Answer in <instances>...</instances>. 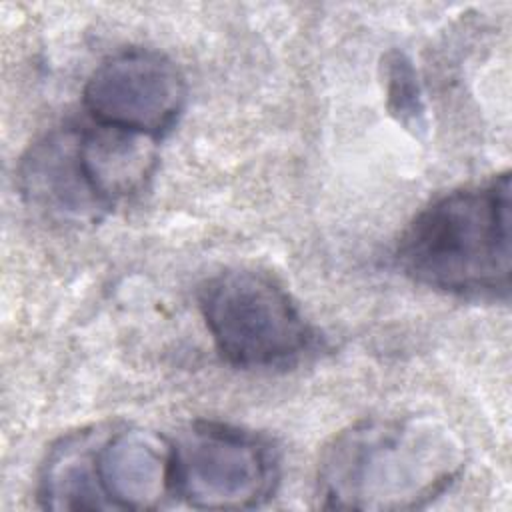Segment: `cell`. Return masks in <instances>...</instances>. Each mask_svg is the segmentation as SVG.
I'll return each instance as SVG.
<instances>
[{"mask_svg": "<svg viewBox=\"0 0 512 512\" xmlns=\"http://www.w3.org/2000/svg\"><path fill=\"white\" fill-rule=\"evenodd\" d=\"M382 78L388 114L412 134H424L426 104L412 60L402 50H388L382 58Z\"/></svg>", "mask_w": 512, "mask_h": 512, "instance_id": "obj_10", "label": "cell"}, {"mask_svg": "<svg viewBox=\"0 0 512 512\" xmlns=\"http://www.w3.org/2000/svg\"><path fill=\"white\" fill-rule=\"evenodd\" d=\"M108 426H88L62 436L46 454L38 500L48 510H110L98 482L96 454Z\"/></svg>", "mask_w": 512, "mask_h": 512, "instance_id": "obj_9", "label": "cell"}, {"mask_svg": "<svg viewBox=\"0 0 512 512\" xmlns=\"http://www.w3.org/2000/svg\"><path fill=\"white\" fill-rule=\"evenodd\" d=\"M510 174L450 190L404 228L396 262L432 290L498 300L510 292Z\"/></svg>", "mask_w": 512, "mask_h": 512, "instance_id": "obj_2", "label": "cell"}, {"mask_svg": "<svg viewBox=\"0 0 512 512\" xmlns=\"http://www.w3.org/2000/svg\"><path fill=\"white\" fill-rule=\"evenodd\" d=\"M154 142V138L118 128L82 126V162L108 210L146 188L158 164Z\"/></svg>", "mask_w": 512, "mask_h": 512, "instance_id": "obj_8", "label": "cell"}, {"mask_svg": "<svg viewBox=\"0 0 512 512\" xmlns=\"http://www.w3.org/2000/svg\"><path fill=\"white\" fill-rule=\"evenodd\" d=\"M198 302L218 354L236 368H282L314 346L300 306L266 272L222 270L202 284Z\"/></svg>", "mask_w": 512, "mask_h": 512, "instance_id": "obj_3", "label": "cell"}, {"mask_svg": "<svg viewBox=\"0 0 512 512\" xmlns=\"http://www.w3.org/2000/svg\"><path fill=\"white\" fill-rule=\"evenodd\" d=\"M82 98L94 124L156 140L182 114L186 82L166 54L154 48H124L92 70Z\"/></svg>", "mask_w": 512, "mask_h": 512, "instance_id": "obj_5", "label": "cell"}, {"mask_svg": "<svg viewBox=\"0 0 512 512\" xmlns=\"http://www.w3.org/2000/svg\"><path fill=\"white\" fill-rule=\"evenodd\" d=\"M464 470L456 432L432 416H374L340 430L322 450L316 498L328 510H418Z\"/></svg>", "mask_w": 512, "mask_h": 512, "instance_id": "obj_1", "label": "cell"}, {"mask_svg": "<svg viewBox=\"0 0 512 512\" xmlns=\"http://www.w3.org/2000/svg\"><path fill=\"white\" fill-rule=\"evenodd\" d=\"M82 126H62L24 152L16 180L22 200L54 224H94L108 206L96 194L82 162Z\"/></svg>", "mask_w": 512, "mask_h": 512, "instance_id": "obj_6", "label": "cell"}, {"mask_svg": "<svg viewBox=\"0 0 512 512\" xmlns=\"http://www.w3.org/2000/svg\"><path fill=\"white\" fill-rule=\"evenodd\" d=\"M174 446V496L200 510H246L264 504L278 486L274 444L252 430L192 422Z\"/></svg>", "mask_w": 512, "mask_h": 512, "instance_id": "obj_4", "label": "cell"}, {"mask_svg": "<svg viewBox=\"0 0 512 512\" xmlns=\"http://www.w3.org/2000/svg\"><path fill=\"white\" fill-rule=\"evenodd\" d=\"M96 472L112 510H154L174 496V446L146 428L108 426Z\"/></svg>", "mask_w": 512, "mask_h": 512, "instance_id": "obj_7", "label": "cell"}]
</instances>
